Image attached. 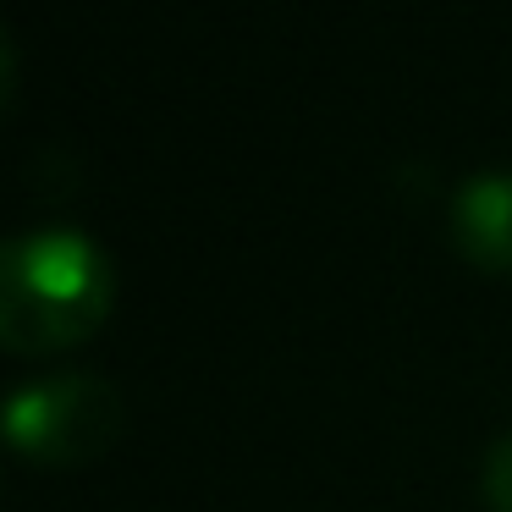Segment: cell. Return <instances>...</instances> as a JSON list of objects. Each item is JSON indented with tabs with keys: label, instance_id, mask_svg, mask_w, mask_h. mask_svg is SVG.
Returning a JSON list of instances; mask_svg holds the SVG:
<instances>
[{
	"label": "cell",
	"instance_id": "obj_1",
	"mask_svg": "<svg viewBox=\"0 0 512 512\" xmlns=\"http://www.w3.org/2000/svg\"><path fill=\"white\" fill-rule=\"evenodd\" d=\"M116 270L89 232L34 226L0 248V342L12 353H56L105 320Z\"/></svg>",
	"mask_w": 512,
	"mask_h": 512
},
{
	"label": "cell",
	"instance_id": "obj_2",
	"mask_svg": "<svg viewBox=\"0 0 512 512\" xmlns=\"http://www.w3.org/2000/svg\"><path fill=\"white\" fill-rule=\"evenodd\" d=\"M122 430V397L105 375L67 369L12 391L6 402V435L17 452L45 457V463H78L116 441Z\"/></svg>",
	"mask_w": 512,
	"mask_h": 512
},
{
	"label": "cell",
	"instance_id": "obj_3",
	"mask_svg": "<svg viewBox=\"0 0 512 512\" xmlns=\"http://www.w3.org/2000/svg\"><path fill=\"white\" fill-rule=\"evenodd\" d=\"M452 232L468 259L512 270V166L463 177V188L452 193Z\"/></svg>",
	"mask_w": 512,
	"mask_h": 512
},
{
	"label": "cell",
	"instance_id": "obj_4",
	"mask_svg": "<svg viewBox=\"0 0 512 512\" xmlns=\"http://www.w3.org/2000/svg\"><path fill=\"white\" fill-rule=\"evenodd\" d=\"M479 479H485L490 507L512 512V430H501L496 441H490V452H485V468H479Z\"/></svg>",
	"mask_w": 512,
	"mask_h": 512
}]
</instances>
